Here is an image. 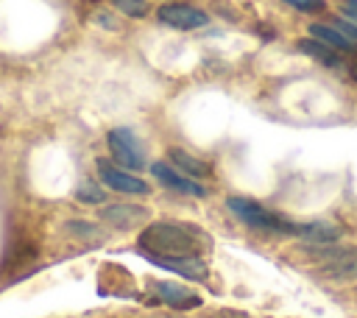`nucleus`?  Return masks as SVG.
Segmentation results:
<instances>
[{
    "label": "nucleus",
    "mask_w": 357,
    "mask_h": 318,
    "mask_svg": "<svg viewBox=\"0 0 357 318\" xmlns=\"http://www.w3.org/2000/svg\"><path fill=\"white\" fill-rule=\"evenodd\" d=\"M284 3L298 11H324L326 8V0H284Z\"/></svg>",
    "instance_id": "17"
},
{
    "label": "nucleus",
    "mask_w": 357,
    "mask_h": 318,
    "mask_svg": "<svg viewBox=\"0 0 357 318\" xmlns=\"http://www.w3.org/2000/svg\"><path fill=\"white\" fill-rule=\"evenodd\" d=\"M112 6H114L117 11H123V14L134 17V20H139V17H145V14H148L145 0H112Z\"/></svg>",
    "instance_id": "16"
},
{
    "label": "nucleus",
    "mask_w": 357,
    "mask_h": 318,
    "mask_svg": "<svg viewBox=\"0 0 357 318\" xmlns=\"http://www.w3.org/2000/svg\"><path fill=\"white\" fill-rule=\"evenodd\" d=\"M106 142H109V151L114 156V162H120V167L126 170H142L145 167V151H142V142L139 137L131 131V128H112L106 134Z\"/></svg>",
    "instance_id": "4"
},
{
    "label": "nucleus",
    "mask_w": 357,
    "mask_h": 318,
    "mask_svg": "<svg viewBox=\"0 0 357 318\" xmlns=\"http://www.w3.org/2000/svg\"><path fill=\"white\" fill-rule=\"evenodd\" d=\"M159 22L178 31H192V28H204L209 22V14H204L190 3H165L159 8Z\"/></svg>",
    "instance_id": "6"
},
{
    "label": "nucleus",
    "mask_w": 357,
    "mask_h": 318,
    "mask_svg": "<svg viewBox=\"0 0 357 318\" xmlns=\"http://www.w3.org/2000/svg\"><path fill=\"white\" fill-rule=\"evenodd\" d=\"M67 229H70L73 234H81V237H98V232H95L92 223H86V220H70Z\"/></svg>",
    "instance_id": "19"
},
{
    "label": "nucleus",
    "mask_w": 357,
    "mask_h": 318,
    "mask_svg": "<svg viewBox=\"0 0 357 318\" xmlns=\"http://www.w3.org/2000/svg\"><path fill=\"white\" fill-rule=\"evenodd\" d=\"M139 254L145 259H184V257H201L212 248V237L184 220H151L139 237H137Z\"/></svg>",
    "instance_id": "1"
},
{
    "label": "nucleus",
    "mask_w": 357,
    "mask_h": 318,
    "mask_svg": "<svg viewBox=\"0 0 357 318\" xmlns=\"http://www.w3.org/2000/svg\"><path fill=\"white\" fill-rule=\"evenodd\" d=\"M226 206L231 209V215H237V218H240L245 226H251V229L271 232V234H293V237H296L298 223L287 220L284 215H279V212H273V209H268V206H262V204H257V201H251V198L231 195V198H226Z\"/></svg>",
    "instance_id": "2"
},
{
    "label": "nucleus",
    "mask_w": 357,
    "mask_h": 318,
    "mask_svg": "<svg viewBox=\"0 0 357 318\" xmlns=\"http://www.w3.org/2000/svg\"><path fill=\"white\" fill-rule=\"evenodd\" d=\"M310 36H315V39H321L324 45H329V47H335L337 53H351L354 50V42L351 39H346L335 25H324V22H312L310 25Z\"/></svg>",
    "instance_id": "13"
},
{
    "label": "nucleus",
    "mask_w": 357,
    "mask_h": 318,
    "mask_svg": "<svg viewBox=\"0 0 357 318\" xmlns=\"http://www.w3.org/2000/svg\"><path fill=\"white\" fill-rule=\"evenodd\" d=\"M167 159H170V165L176 170H181L190 179H206V176H212V167L206 162H201L198 156H192L190 151H184V148H170L167 151Z\"/></svg>",
    "instance_id": "11"
},
{
    "label": "nucleus",
    "mask_w": 357,
    "mask_h": 318,
    "mask_svg": "<svg viewBox=\"0 0 357 318\" xmlns=\"http://www.w3.org/2000/svg\"><path fill=\"white\" fill-rule=\"evenodd\" d=\"M296 237L310 240L312 245H326V243H335L340 237V229L335 223H321V220H315V223H298Z\"/></svg>",
    "instance_id": "12"
},
{
    "label": "nucleus",
    "mask_w": 357,
    "mask_h": 318,
    "mask_svg": "<svg viewBox=\"0 0 357 318\" xmlns=\"http://www.w3.org/2000/svg\"><path fill=\"white\" fill-rule=\"evenodd\" d=\"M307 251L315 257L321 276L335 279V282L357 279V245L335 248L332 243H326V245H310Z\"/></svg>",
    "instance_id": "3"
},
{
    "label": "nucleus",
    "mask_w": 357,
    "mask_h": 318,
    "mask_svg": "<svg viewBox=\"0 0 357 318\" xmlns=\"http://www.w3.org/2000/svg\"><path fill=\"white\" fill-rule=\"evenodd\" d=\"M335 28L346 36V39H351L354 45H357V22H351V20H346V17H340V20H335Z\"/></svg>",
    "instance_id": "18"
},
{
    "label": "nucleus",
    "mask_w": 357,
    "mask_h": 318,
    "mask_svg": "<svg viewBox=\"0 0 357 318\" xmlns=\"http://www.w3.org/2000/svg\"><path fill=\"white\" fill-rule=\"evenodd\" d=\"M95 167H98L100 184H106L109 190H117V192H126V195H145V192L151 190L139 176H134V173L126 170V167L112 165L109 159H98Z\"/></svg>",
    "instance_id": "5"
},
{
    "label": "nucleus",
    "mask_w": 357,
    "mask_h": 318,
    "mask_svg": "<svg viewBox=\"0 0 357 318\" xmlns=\"http://www.w3.org/2000/svg\"><path fill=\"white\" fill-rule=\"evenodd\" d=\"M167 3H173V0H167Z\"/></svg>",
    "instance_id": "22"
},
{
    "label": "nucleus",
    "mask_w": 357,
    "mask_h": 318,
    "mask_svg": "<svg viewBox=\"0 0 357 318\" xmlns=\"http://www.w3.org/2000/svg\"><path fill=\"white\" fill-rule=\"evenodd\" d=\"M151 173H153V179L156 181H162L165 187H170V190H176V192H184V195H206V187L204 184H198L195 179H190V176H184L181 170H176L173 165H167V162H153L151 165Z\"/></svg>",
    "instance_id": "8"
},
{
    "label": "nucleus",
    "mask_w": 357,
    "mask_h": 318,
    "mask_svg": "<svg viewBox=\"0 0 357 318\" xmlns=\"http://www.w3.org/2000/svg\"><path fill=\"white\" fill-rule=\"evenodd\" d=\"M151 290H153V296H156L162 304H167V307H173V310H195V307H201V296L192 293L190 287L178 285V282L153 279V282H151Z\"/></svg>",
    "instance_id": "7"
},
{
    "label": "nucleus",
    "mask_w": 357,
    "mask_h": 318,
    "mask_svg": "<svg viewBox=\"0 0 357 318\" xmlns=\"http://www.w3.org/2000/svg\"><path fill=\"white\" fill-rule=\"evenodd\" d=\"M340 11H343L346 20L357 22V0H343V3H340Z\"/></svg>",
    "instance_id": "20"
},
{
    "label": "nucleus",
    "mask_w": 357,
    "mask_h": 318,
    "mask_svg": "<svg viewBox=\"0 0 357 318\" xmlns=\"http://www.w3.org/2000/svg\"><path fill=\"white\" fill-rule=\"evenodd\" d=\"M298 50H301L304 56L315 59L318 64H326V67H337V64H340L337 50H335V47H329V45H324V42H321V39H315V36L301 39V42H298Z\"/></svg>",
    "instance_id": "14"
},
{
    "label": "nucleus",
    "mask_w": 357,
    "mask_h": 318,
    "mask_svg": "<svg viewBox=\"0 0 357 318\" xmlns=\"http://www.w3.org/2000/svg\"><path fill=\"white\" fill-rule=\"evenodd\" d=\"M75 198H78V201H84V204H100V201H103V190H100V184L84 181V184H78Z\"/></svg>",
    "instance_id": "15"
},
{
    "label": "nucleus",
    "mask_w": 357,
    "mask_h": 318,
    "mask_svg": "<svg viewBox=\"0 0 357 318\" xmlns=\"http://www.w3.org/2000/svg\"><path fill=\"white\" fill-rule=\"evenodd\" d=\"M159 268H167L173 273H181L184 279H192V282H206V273L209 268L204 265L201 257H184V259H148Z\"/></svg>",
    "instance_id": "10"
},
{
    "label": "nucleus",
    "mask_w": 357,
    "mask_h": 318,
    "mask_svg": "<svg viewBox=\"0 0 357 318\" xmlns=\"http://www.w3.org/2000/svg\"><path fill=\"white\" fill-rule=\"evenodd\" d=\"M100 218L117 229H131V226H139L145 218H148V209L145 206H137V204H112L106 209H100Z\"/></svg>",
    "instance_id": "9"
},
{
    "label": "nucleus",
    "mask_w": 357,
    "mask_h": 318,
    "mask_svg": "<svg viewBox=\"0 0 357 318\" xmlns=\"http://www.w3.org/2000/svg\"><path fill=\"white\" fill-rule=\"evenodd\" d=\"M351 75H354V78H357V64H354V70H351Z\"/></svg>",
    "instance_id": "21"
}]
</instances>
